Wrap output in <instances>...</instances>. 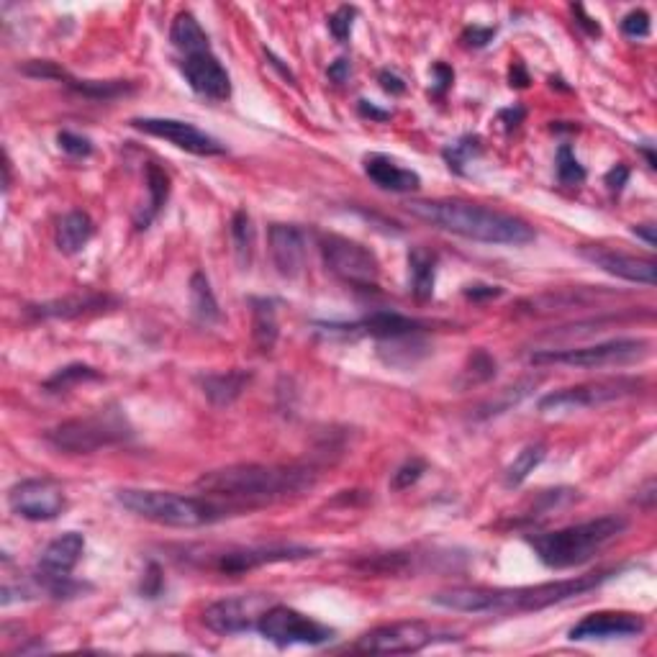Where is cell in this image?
I'll return each instance as SVG.
<instances>
[{"label":"cell","instance_id":"cell-17","mask_svg":"<svg viewBox=\"0 0 657 657\" xmlns=\"http://www.w3.org/2000/svg\"><path fill=\"white\" fill-rule=\"evenodd\" d=\"M180 72L185 75L193 93L203 95L208 101H226L231 95V77L224 70L211 49L196 54H185L180 60Z\"/></svg>","mask_w":657,"mask_h":657},{"label":"cell","instance_id":"cell-43","mask_svg":"<svg viewBox=\"0 0 657 657\" xmlns=\"http://www.w3.org/2000/svg\"><path fill=\"white\" fill-rule=\"evenodd\" d=\"M493 36H496V29H486V26H468L465 34H462V42L468 44V47H486Z\"/></svg>","mask_w":657,"mask_h":657},{"label":"cell","instance_id":"cell-27","mask_svg":"<svg viewBox=\"0 0 657 657\" xmlns=\"http://www.w3.org/2000/svg\"><path fill=\"white\" fill-rule=\"evenodd\" d=\"M252 337L257 350L273 352L278 342V308L273 298H252Z\"/></svg>","mask_w":657,"mask_h":657},{"label":"cell","instance_id":"cell-50","mask_svg":"<svg viewBox=\"0 0 657 657\" xmlns=\"http://www.w3.org/2000/svg\"><path fill=\"white\" fill-rule=\"evenodd\" d=\"M329 77H332L334 83H344L347 77H350V60H337L332 67H329Z\"/></svg>","mask_w":657,"mask_h":657},{"label":"cell","instance_id":"cell-36","mask_svg":"<svg viewBox=\"0 0 657 657\" xmlns=\"http://www.w3.org/2000/svg\"><path fill=\"white\" fill-rule=\"evenodd\" d=\"M480 152V139L478 137H462L460 142L450 144V147L444 149V160H447V165L452 167L455 172H462V165L470 160V157H475V154Z\"/></svg>","mask_w":657,"mask_h":657},{"label":"cell","instance_id":"cell-7","mask_svg":"<svg viewBox=\"0 0 657 657\" xmlns=\"http://www.w3.org/2000/svg\"><path fill=\"white\" fill-rule=\"evenodd\" d=\"M319 247L326 270L337 275L342 283L355 285L362 291L378 288L380 262L373 249H367L355 239L339 237V234H321Z\"/></svg>","mask_w":657,"mask_h":657},{"label":"cell","instance_id":"cell-29","mask_svg":"<svg viewBox=\"0 0 657 657\" xmlns=\"http://www.w3.org/2000/svg\"><path fill=\"white\" fill-rule=\"evenodd\" d=\"M190 308H193V316L206 326L221 319L219 301H216L211 283L203 273H193V278H190Z\"/></svg>","mask_w":657,"mask_h":657},{"label":"cell","instance_id":"cell-54","mask_svg":"<svg viewBox=\"0 0 657 657\" xmlns=\"http://www.w3.org/2000/svg\"><path fill=\"white\" fill-rule=\"evenodd\" d=\"M634 234H637V237H642L647 242V247H655V224H640V226H634Z\"/></svg>","mask_w":657,"mask_h":657},{"label":"cell","instance_id":"cell-9","mask_svg":"<svg viewBox=\"0 0 657 657\" xmlns=\"http://www.w3.org/2000/svg\"><path fill=\"white\" fill-rule=\"evenodd\" d=\"M642 385H645V380L640 378H609L596 380V383L573 385V388H563V391L542 396L537 409L542 414H570V411L596 409L604 403L622 401V398L640 393Z\"/></svg>","mask_w":657,"mask_h":657},{"label":"cell","instance_id":"cell-38","mask_svg":"<svg viewBox=\"0 0 657 657\" xmlns=\"http://www.w3.org/2000/svg\"><path fill=\"white\" fill-rule=\"evenodd\" d=\"M622 34L629 39H647L650 36V16L647 11L637 8V11H629L622 18Z\"/></svg>","mask_w":657,"mask_h":657},{"label":"cell","instance_id":"cell-28","mask_svg":"<svg viewBox=\"0 0 657 657\" xmlns=\"http://www.w3.org/2000/svg\"><path fill=\"white\" fill-rule=\"evenodd\" d=\"M170 42H172V47L183 54V57L185 54H196V52H206V49H211L206 31L201 29L198 18L188 11L178 13V16L172 18Z\"/></svg>","mask_w":657,"mask_h":657},{"label":"cell","instance_id":"cell-47","mask_svg":"<svg viewBox=\"0 0 657 657\" xmlns=\"http://www.w3.org/2000/svg\"><path fill=\"white\" fill-rule=\"evenodd\" d=\"M378 80H380V85H383V90H388V93H393V95H401L403 90H406V83H403L401 77L391 70L380 72Z\"/></svg>","mask_w":657,"mask_h":657},{"label":"cell","instance_id":"cell-3","mask_svg":"<svg viewBox=\"0 0 657 657\" xmlns=\"http://www.w3.org/2000/svg\"><path fill=\"white\" fill-rule=\"evenodd\" d=\"M411 216L427 221L442 231L457 237L473 239L483 244H521L534 242V229L519 216L504 214L496 208H486L468 201H411L406 206Z\"/></svg>","mask_w":657,"mask_h":657},{"label":"cell","instance_id":"cell-26","mask_svg":"<svg viewBox=\"0 0 657 657\" xmlns=\"http://www.w3.org/2000/svg\"><path fill=\"white\" fill-rule=\"evenodd\" d=\"M95 224L88 214L83 211H70L60 219L57 224V247L65 252V255H77L80 249H85V244L93 239Z\"/></svg>","mask_w":657,"mask_h":657},{"label":"cell","instance_id":"cell-31","mask_svg":"<svg viewBox=\"0 0 657 657\" xmlns=\"http://www.w3.org/2000/svg\"><path fill=\"white\" fill-rule=\"evenodd\" d=\"M147 190H149V211L142 219V224H139V229H147L149 221L160 214L162 208H165L167 198H170V175H167L160 165H154V162H149L147 165Z\"/></svg>","mask_w":657,"mask_h":657},{"label":"cell","instance_id":"cell-13","mask_svg":"<svg viewBox=\"0 0 657 657\" xmlns=\"http://www.w3.org/2000/svg\"><path fill=\"white\" fill-rule=\"evenodd\" d=\"M8 506L21 519L52 521L65 511L67 498L54 480L26 478L8 491Z\"/></svg>","mask_w":657,"mask_h":657},{"label":"cell","instance_id":"cell-35","mask_svg":"<svg viewBox=\"0 0 657 657\" xmlns=\"http://www.w3.org/2000/svg\"><path fill=\"white\" fill-rule=\"evenodd\" d=\"M557 178L563 185H581L586 180V167L578 162L568 144L557 149Z\"/></svg>","mask_w":657,"mask_h":657},{"label":"cell","instance_id":"cell-21","mask_svg":"<svg viewBox=\"0 0 657 657\" xmlns=\"http://www.w3.org/2000/svg\"><path fill=\"white\" fill-rule=\"evenodd\" d=\"M365 175L373 180L378 188L393 190V193H411L421 185L419 172L409 170V167H401L396 160L385 157V154H367L365 160Z\"/></svg>","mask_w":657,"mask_h":657},{"label":"cell","instance_id":"cell-53","mask_svg":"<svg viewBox=\"0 0 657 657\" xmlns=\"http://www.w3.org/2000/svg\"><path fill=\"white\" fill-rule=\"evenodd\" d=\"M521 119H524V108H506V111H501V121H504L506 126H519Z\"/></svg>","mask_w":657,"mask_h":657},{"label":"cell","instance_id":"cell-44","mask_svg":"<svg viewBox=\"0 0 657 657\" xmlns=\"http://www.w3.org/2000/svg\"><path fill=\"white\" fill-rule=\"evenodd\" d=\"M147 583H142V593L147 598H154L157 593L162 591V575H160V568L157 565H149L147 570V578H144Z\"/></svg>","mask_w":657,"mask_h":657},{"label":"cell","instance_id":"cell-30","mask_svg":"<svg viewBox=\"0 0 657 657\" xmlns=\"http://www.w3.org/2000/svg\"><path fill=\"white\" fill-rule=\"evenodd\" d=\"M545 455H547V447L542 442L527 444V447H524V450L514 457V462H511L509 468H506V475H504L506 488L521 486V483H524V480H527L529 475L539 468V462L545 460Z\"/></svg>","mask_w":657,"mask_h":657},{"label":"cell","instance_id":"cell-52","mask_svg":"<svg viewBox=\"0 0 657 657\" xmlns=\"http://www.w3.org/2000/svg\"><path fill=\"white\" fill-rule=\"evenodd\" d=\"M511 85H516V88H527L529 85L527 70H524V65H519V62L511 67Z\"/></svg>","mask_w":657,"mask_h":657},{"label":"cell","instance_id":"cell-18","mask_svg":"<svg viewBox=\"0 0 657 657\" xmlns=\"http://www.w3.org/2000/svg\"><path fill=\"white\" fill-rule=\"evenodd\" d=\"M645 627V619L632 611H596L570 629V640H627V637H637L645 632Z\"/></svg>","mask_w":657,"mask_h":657},{"label":"cell","instance_id":"cell-39","mask_svg":"<svg viewBox=\"0 0 657 657\" xmlns=\"http://www.w3.org/2000/svg\"><path fill=\"white\" fill-rule=\"evenodd\" d=\"M352 18H355V8L350 6H342L337 8V11L329 16V31H332V36L337 39V42H347L352 34Z\"/></svg>","mask_w":657,"mask_h":657},{"label":"cell","instance_id":"cell-2","mask_svg":"<svg viewBox=\"0 0 657 657\" xmlns=\"http://www.w3.org/2000/svg\"><path fill=\"white\" fill-rule=\"evenodd\" d=\"M611 573H588L565 578V581L539 583V586L519 588H488V586H457L432 596V604L447 611L462 614H521V611H542L555 604H565L570 598L593 591Z\"/></svg>","mask_w":657,"mask_h":657},{"label":"cell","instance_id":"cell-10","mask_svg":"<svg viewBox=\"0 0 657 657\" xmlns=\"http://www.w3.org/2000/svg\"><path fill=\"white\" fill-rule=\"evenodd\" d=\"M257 632L265 637L267 642H273L278 647L291 645H324L332 640V629L324 624L308 619L301 611L291 609V606L273 604L262 614L257 622Z\"/></svg>","mask_w":657,"mask_h":657},{"label":"cell","instance_id":"cell-20","mask_svg":"<svg viewBox=\"0 0 657 657\" xmlns=\"http://www.w3.org/2000/svg\"><path fill=\"white\" fill-rule=\"evenodd\" d=\"M270 257L283 278H298L306 265V239L293 224L270 226Z\"/></svg>","mask_w":657,"mask_h":657},{"label":"cell","instance_id":"cell-1","mask_svg":"<svg viewBox=\"0 0 657 657\" xmlns=\"http://www.w3.org/2000/svg\"><path fill=\"white\" fill-rule=\"evenodd\" d=\"M316 486V473L301 465H257L239 462L219 470H208L196 480V488L208 498L226 501L231 509L288 501Z\"/></svg>","mask_w":657,"mask_h":657},{"label":"cell","instance_id":"cell-14","mask_svg":"<svg viewBox=\"0 0 657 657\" xmlns=\"http://www.w3.org/2000/svg\"><path fill=\"white\" fill-rule=\"evenodd\" d=\"M131 126L137 131H144L149 137L165 139V142L175 144L178 149L198 157H219L226 152L224 144L214 139L211 134L201 131L198 126L188 124V121L178 119H131Z\"/></svg>","mask_w":657,"mask_h":657},{"label":"cell","instance_id":"cell-15","mask_svg":"<svg viewBox=\"0 0 657 657\" xmlns=\"http://www.w3.org/2000/svg\"><path fill=\"white\" fill-rule=\"evenodd\" d=\"M314 547L303 545H270V547H234L224 550L214 557V568L226 575H242L247 570L262 568L273 563H296L314 557Z\"/></svg>","mask_w":657,"mask_h":657},{"label":"cell","instance_id":"cell-46","mask_svg":"<svg viewBox=\"0 0 657 657\" xmlns=\"http://www.w3.org/2000/svg\"><path fill=\"white\" fill-rule=\"evenodd\" d=\"M606 185H609L611 190H622L624 185H627L629 180V167L627 165H616L611 167L609 172H606Z\"/></svg>","mask_w":657,"mask_h":657},{"label":"cell","instance_id":"cell-8","mask_svg":"<svg viewBox=\"0 0 657 657\" xmlns=\"http://www.w3.org/2000/svg\"><path fill=\"white\" fill-rule=\"evenodd\" d=\"M652 344L647 339H611V342L588 344V347H570V350H542L534 352V365H565V367H611L629 365L645 360Z\"/></svg>","mask_w":657,"mask_h":657},{"label":"cell","instance_id":"cell-19","mask_svg":"<svg viewBox=\"0 0 657 657\" xmlns=\"http://www.w3.org/2000/svg\"><path fill=\"white\" fill-rule=\"evenodd\" d=\"M326 329L344 334H367V337H375L378 342H391V339L416 337V334L424 332V324L409 319V316L396 314V311H375V314L365 316L355 324H326Z\"/></svg>","mask_w":657,"mask_h":657},{"label":"cell","instance_id":"cell-55","mask_svg":"<svg viewBox=\"0 0 657 657\" xmlns=\"http://www.w3.org/2000/svg\"><path fill=\"white\" fill-rule=\"evenodd\" d=\"M267 60H270V65H273V67H278V70L283 72V77H288V80H291V83H293V80H296V77H293V72L288 70V67L280 65V60H278V57H275L273 52H267Z\"/></svg>","mask_w":657,"mask_h":657},{"label":"cell","instance_id":"cell-5","mask_svg":"<svg viewBox=\"0 0 657 657\" xmlns=\"http://www.w3.org/2000/svg\"><path fill=\"white\" fill-rule=\"evenodd\" d=\"M624 529H627V519L622 516H598V519L573 524V527L534 534V537H527V545L532 547L542 565L552 570H568L593 560Z\"/></svg>","mask_w":657,"mask_h":657},{"label":"cell","instance_id":"cell-22","mask_svg":"<svg viewBox=\"0 0 657 657\" xmlns=\"http://www.w3.org/2000/svg\"><path fill=\"white\" fill-rule=\"evenodd\" d=\"M85 552V537L77 532L60 534L52 539L42 552L39 560V573L44 575H70L75 565L80 563V557Z\"/></svg>","mask_w":657,"mask_h":657},{"label":"cell","instance_id":"cell-6","mask_svg":"<svg viewBox=\"0 0 657 657\" xmlns=\"http://www.w3.org/2000/svg\"><path fill=\"white\" fill-rule=\"evenodd\" d=\"M131 437L129 421L116 409L98 411L93 416H80L57 424L47 432V442L54 450L67 455H93L113 444H121Z\"/></svg>","mask_w":657,"mask_h":657},{"label":"cell","instance_id":"cell-34","mask_svg":"<svg viewBox=\"0 0 657 657\" xmlns=\"http://www.w3.org/2000/svg\"><path fill=\"white\" fill-rule=\"evenodd\" d=\"M85 380H101V373L90 365H67L62 367V370H57V373L44 383V388H47L49 393H60L72 388V385L85 383Z\"/></svg>","mask_w":657,"mask_h":657},{"label":"cell","instance_id":"cell-33","mask_svg":"<svg viewBox=\"0 0 657 657\" xmlns=\"http://www.w3.org/2000/svg\"><path fill=\"white\" fill-rule=\"evenodd\" d=\"M67 88H72L75 93L85 95V98H93V101H111V98H119V95L129 93L134 85L124 83V80H72L67 77L65 80Z\"/></svg>","mask_w":657,"mask_h":657},{"label":"cell","instance_id":"cell-49","mask_svg":"<svg viewBox=\"0 0 657 657\" xmlns=\"http://www.w3.org/2000/svg\"><path fill=\"white\" fill-rule=\"evenodd\" d=\"M573 13H575V16H578V18H581V21H578V24H581L583 29L588 31V34H591V36H598V34H601V26H598L591 16H586V11H583V6H573Z\"/></svg>","mask_w":657,"mask_h":657},{"label":"cell","instance_id":"cell-42","mask_svg":"<svg viewBox=\"0 0 657 657\" xmlns=\"http://www.w3.org/2000/svg\"><path fill=\"white\" fill-rule=\"evenodd\" d=\"M24 72L31 77H47V80H67V72L47 60L29 62V65H24Z\"/></svg>","mask_w":657,"mask_h":657},{"label":"cell","instance_id":"cell-24","mask_svg":"<svg viewBox=\"0 0 657 657\" xmlns=\"http://www.w3.org/2000/svg\"><path fill=\"white\" fill-rule=\"evenodd\" d=\"M108 303L106 296H67L60 301H49L39 303V306H31V314H36L39 319H75V316H83L88 311H101Z\"/></svg>","mask_w":657,"mask_h":657},{"label":"cell","instance_id":"cell-25","mask_svg":"<svg viewBox=\"0 0 657 657\" xmlns=\"http://www.w3.org/2000/svg\"><path fill=\"white\" fill-rule=\"evenodd\" d=\"M437 283V255L424 247H411L409 252V285L419 301H427Z\"/></svg>","mask_w":657,"mask_h":657},{"label":"cell","instance_id":"cell-23","mask_svg":"<svg viewBox=\"0 0 657 657\" xmlns=\"http://www.w3.org/2000/svg\"><path fill=\"white\" fill-rule=\"evenodd\" d=\"M249 383H252V373H247V370H226V373H208L198 378L203 396L214 403L216 409L231 406L247 391Z\"/></svg>","mask_w":657,"mask_h":657},{"label":"cell","instance_id":"cell-51","mask_svg":"<svg viewBox=\"0 0 657 657\" xmlns=\"http://www.w3.org/2000/svg\"><path fill=\"white\" fill-rule=\"evenodd\" d=\"M360 116H365V119H375V121H385L391 113L388 111H380V108L370 106L367 101H360Z\"/></svg>","mask_w":657,"mask_h":657},{"label":"cell","instance_id":"cell-48","mask_svg":"<svg viewBox=\"0 0 657 657\" xmlns=\"http://www.w3.org/2000/svg\"><path fill=\"white\" fill-rule=\"evenodd\" d=\"M465 296L468 298H496V296H501V288H498V285H468Z\"/></svg>","mask_w":657,"mask_h":657},{"label":"cell","instance_id":"cell-16","mask_svg":"<svg viewBox=\"0 0 657 657\" xmlns=\"http://www.w3.org/2000/svg\"><path fill=\"white\" fill-rule=\"evenodd\" d=\"M578 252H581L583 260H588L591 265H596L598 270H604V273L614 275V278H622V280H629V283L655 288L657 265L652 257L627 255V252L601 247V244H583Z\"/></svg>","mask_w":657,"mask_h":657},{"label":"cell","instance_id":"cell-40","mask_svg":"<svg viewBox=\"0 0 657 657\" xmlns=\"http://www.w3.org/2000/svg\"><path fill=\"white\" fill-rule=\"evenodd\" d=\"M57 142H60L62 152H67L70 157H88V154L93 152L90 139L80 137V134H72V131H62L60 137H57Z\"/></svg>","mask_w":657,"mask_h":657},{"label":"cell","instance_id":"cell-12","mask_svg":"<svg viewBox=\"0 0 657 657\" xmlns=\"http://www.w3.org/2000/svg\"><path fill=\"white\" fill-rule=\"evenodd\" d=\"M437 642V632L424 622H396L383 624L365 632L355 642L357 652L373 655H411Z\"/></svg>","mask_w":657,"mask_h":657},{"label":"cell","instance_id":"cell-11","mask_svg":"<svg viewBox=\"0 0 657 657\" xmlns=\"http://www.w3.org/2000/svg\"><path fill=\"white\" fill-rule=\"evenodd\" d=\"M273 606V598L267 593H242V596L219 598L203 611V624L216 634H239L257 629L267 609Z\"/></svg>","mask_w":657,"mask_h":657},{"label":"cell","instance_id":"cell-41","mask_svg":"<svg viewBox=\"0 0 657 657\" xmlns=\"http://www.w3.org/2000/svg\"><path fill=\"white\" fill-rule=\"evenodd\" d=\"M470 375L473 380H491L496 375V360L488 352L478 350L470 357Z\"/></svg>","mask_w":657,"mask_h":657},{"label":"cell","instance_id":"cell-4","mask_svg":"<svg viewBox=\"0 0 657 657\" xmlns=\"http://www.w3.org/2000/svg\"><path fill=\"white\" fill-rule=\"evenodd\" d=\"M116 501L139 519L154 521L162 527L198 529L226 519L237 509L208 496H180L172 491H149V488H121Z\"/></svg>","mask_w":657,"mask_h":657},{"label":"cell","instance_id":"cell-32","mask_svg":"<svg viewBox=\"0 0 657 657\" xmlns=\"http://www.w3.org/2000/svg\"><path fill=\"white\" fill-rule=\"evenodd\" d=\"M231 242H234L237 262L247 267L252 262V252H255V226L244 208H239L237 214L231 216Z\"/></svg>","mask_w":657,"mask_h":657},{"label":"cell","instance_id":"cell-37","mask_svg":"<svg viewBox=\"0 0 657 657\" xmlns=\"http://www.w3.org/2000/svg\"><path fill=\"white\" fill-rule=\"evenodd\" d=\"M424 470H427L424 460H416V457H414V460H406L401 468L393 473L391 488H393V491H406V488L416 486L421 475H424Z\"/></svg>","mask_w":657,"mask_h":657},{"label":"cell","instance_id":"cell-45","mask_svg":"<svg viewBox=\"0 0 657 657\" xmlns=\"http://www.w3.org/2000/svg\"><path fill=\"white\" fill-rule=\"evenodd\" d=\"M432 75H434V90H437V93H444V90L452 85V80H455V72H452L447 65H442V62L432 67Z\"/></svg>","mask_w":657,"mask_h":657}]
</instances>
